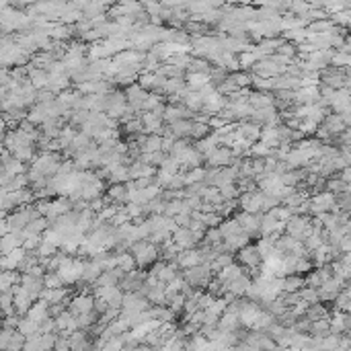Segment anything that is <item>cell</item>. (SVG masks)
<instances>
[{
	"mask_svg": "<svg viewBox=\"0 0 351 351\" xmlns=\"http://www.w3.org/2000/svg\"><path fill=\"white\" fill-rule=\"evenodd\" d=\"M241 253H238V261H241L244 267H261V255H259V249H257V244L255 246H249V244H244L238 249Z\"/></svg>",
	"mask_w": 351,
	"mask_h": 351,
	"instance_id": "obj_1",
	"label": "cell"
},
{
	"mask_svg": "<svg viewBox=\"0 0 351 351\" xmlns=\"http://www.w3.org/2000/svg\"><path fill=\"white\" fill-rule=\"evenodd\" d=\"M173 243L183 251V249H191V246L198 243V241H195L193 232L187 226H177V230L173 232Z\"/></svg>",
	"mask_w": 351,
	"mask_h": 351,
	"instance_id": "obj_2",
	"label": "cell"
},
{
	"mask_svg": "<svg viewBox=\"0 0 351 351\" xmlns=\"http://www.w3.org/2000/svg\"><path fill=\"white\" fill-rule=\"evenodd\" d=\"M261 195L263 193L246 191V193L241 195V201H238V205L243 208V212H251V214L261 212Z\"/></svg>",
	"mask_w": 351,
	"mask_h": 351,
	"instance_id": "obj_3",
	"label": "cell"
},
{
	"mask_svg": "<svg viewBox=\"0 0 351 351\" xmlns=\"http://www.w3.org/2000/svg\"><path fill=\"white\" fill-rule=\"evenodd\" d=\"M92 302H95V296H89V294L76 296V298H72V302H70V312L72 314L89 312V310H92Z\"/></svg>",
	"mask_w": 351,
	"mask_h": 351,
	"instance_id": "obj_4",
	"label": "cell"
},
{
	"mask_svg": "<svg viewBox=\"0 0 351 351\" xmlns=\"http://www.w3.org/2000/svg\"><path fill=\"white\" fill-rule=\"evenodd\" d=\"M259 140L263 144H267L269 148H277L279 146V138H277V125L273 127V125H265L261 127V132H259Z\"/></svg>",
	"mask_w": 351,
	"mask_h": 351,
	"instance_id": "obj_5",
	"label": "cell"
},
{
	"mask_svg": "<svg viewBox=\"0 0 351 351\" xmlns=\"http://www.w3.org/2000/svg\"><path fill=\"white\" fill-rule=\"evenodd\" d=\"M103 269H101V265L97 263V261H91V263H84V269H82V275H80V279H84V281H89V284H92L97 277H99V273H101Z\"/></svg>",
	"mask_w": 351,
	"mask_h": 351,
	"instance_id": "obj_6",
	"label": "cell"
},
{
	"mask_svg": "<svg viewBox=\"0 0 351 351\" xmlns=\"http://www.w3.org/2000/svg\"><path fill=\"white\" fill-rule=\"evenodd\" d=\"M191 125L193 122H185V119H177V122L170 123V132H173L177 138H187L191 134Z\"/></svg>",
	"mask_w": 351,
	"mask_h": 351,
	"instance_id": "obj_7",
	"label": "cell"
},
{
	"mask_svg": "<svg viewBox=\"0 0 351 351\" xmlns=\"http://www.w3.org/2000/svg\"><path fill=\"white\" fill-rule=\"evenodd\" d=\"M29 319L31 320H35L37 324L44 320V319H47V302L44 300V302H39V304H35V306H29Z\"/></svg>",
	"mask_w": 351,
	"mask_h": 351,
	"instance_id": "obj_8",
	"label": "cell"
},
{
	"mask_svg": "<svg viewBox=\"0 0 351 351\" xmlns=\"http://www.w3.org/2000/svg\"><path fill=\"white\" fill-rule=\"evenodd\" d=\"M238 132H241L244 138L249 140H259V132H261V125L259 123H241L238 125Z\"/></svg>",
	"mask_w": 351,
	"mask_h": 351,
	"instance_id": "obj_9",
	"label": "cell"
},
{
	"mask_svg": "<svg viewBox=\"0 0 351 351\" xmlns=\"http://www.w3.org/2000/svg\"><path fill=\"white\" fill-rule=\"evenodd\" d=\"M251 156L253 158H265V156H273V148H269L267 144H263L261 140L257 144H251Z\"/></svg>",
	"mask_w": 351,
	"mask_h": 351,
	"instance_id": "obj_10",
	"label": "cell"
},
{
	"mask_svg": "<svg viewBox=\"0 0 351 351\" xmlns=\"http://www.w3.org/2000/svg\"><path fill=\"white\" fill-rule=\"evenodd\" d=\"M117 267L123 269L125 273L132 271V269H136V259H134V255H130V253H119V255H117Z\"/></svg>",
	"mask_w": 351,
	"mask_h": 351,
	"instance_id": "obj_11",
	"label": "cell"
},
{
	"mask_svg": "<svg viewBox=\"0 0 351 351\" xmlns=\"http://www.w3.org/2000/svg\"><path fill=\"white\" fill-rule=\"evenodd\" d=\"M203 175H205V170H203L201 167H193L189 173L183 175V177H185V185H191V183H199V181H203Z\"/></svg>",
	"mask_w": 351,
	"mask_h": 351,
	"instance_id": "obj_12",
	"label": "cell"
},
{
	"mask_svg": "<svg viewBox=\"0 0 351 351\" xmlns=\"http://www.w3.org/2000/svg\"><path fill=\"white\" fill-rule=\"evenodd\" d=\"M220 189V195H222V199H234L236 195H238V187L232 183H224V185H220L218 187Z\"/></svg>",
	"mask_w": 351,
	"mask_h": 351,
	"instance_id": "obj_13",
	"label": "cell"
},
{
	"mask_svg": "<svg viewBox=\"0 0 351 351\" xmlns=\"http://www.w3.org/2000/svg\"><path fill=\"white\" fill-rule=\"evenodd\" d=\"M208 130H210L208 122H193V125H191V134H189V136H193V138H203V136L208 134Z\"/></svg>",
	"mask_w": 351,
	"mask_h": 351,
	"instance_id": "obj_14",
	"label": "cell"
},
{
	"mask_svg": "<svg viewBox=\"0 0 351 351\" xmlns=\"http://www.w3.org/2000/svg\"><path fill=\"white\" fill-rule=\"evenodd\" d=\"M44 284H46V288H62V286H64V281H62V277H60L58 273L51 271L49 275L44 279Z\"/></svg>",
	"mask_w": 351,
	"mask_h": 351,
	"instance_id": "obj_15",
	"label": "cell"
},
{
	"mask_svg": "<svg viewBox=\"0 0 351 351\" xmlns=\"http://www.w3.org/2000/svg\"><path fill=\"white\" fill-rule=\"evenodd\" d=\"M208 82V76H203V74H189V84L191 87H195V84H203Z\"/></svg>",
	"mask_w": 351,
	"mask_h": 351,
	"instance_id": "obj_16",
	"label": "cell"
},
{
	"mask_svg": "<svg viewBox=\"0 0 351 351\" xmlns=\"http://www.w3.org/2000/svg\"><path fill=\"white\" fill-rule=\"evenodd\" d=\"M255 84L259 87L261 91H265V89H271L273 87V80H261V78H255Z\"/></svg>",
	"mask_w": 351,
	"mask_h": 351,
	"instance_id": "obj_17",
	"label": "cell"
},
{
	"mask_svg": "<svg viewBox=\"0 0 351 351\" xmlns=\"http://www.w3.org/2000/svg\"><path fill=\"white\" fill-rule=\"evenodd\" d=\"M333 62L339 64V66H347V64H349V60H347V56H345V54H339V56L333 58Z\"/></svg>",
	"mask_w": 351,
	"mask_h": 351,
	"instance_id": "obj_18",
	"label": "cell"
},
{
	"mask_svg": "<svg viewBox=\"0 0 351 351\" xmlns=\"http://www.w3.org/2000/svg\"><path fill=\"white\" fill-rule=\"evenodd\" d=\"M33 84H35V87H44V84H46V76L44 74H33Z\"/></svg>",
	"mask_w": 351,
	"mask_h": 351,
	"instance_id": "obj_19",
	"label": "cell"
}]
</instances>
